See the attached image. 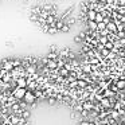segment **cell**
I'll return each mask as SVG.
<instances>
[{
    "instance_id": "6da1fadb",
    "label": "cell",
    "mask_w": 125,
    "mask_h": 125,
    "mask_svg": "<svg viewBox=\"0 0 125 125\" xmlns=\"http://www.w3.org/2000/svg\"><path fill=\"white\" fill-rule=\"evenodd\" d=\"M26 93H27V87H16L14 90V93H12V95L15 97V100L20 101V100H23Z\"/></svg>"
},
{
    "instance_id": "7a4b0ae2",
    "label": "cell",
    "mask_w": 125,
    "mask_h": 125,
    "mask_svg": "<svg viewBox=\"0 0 125 125\" xmlns=\"http://www.w3.org/2000/svg\"><path fill=\"white\" fill-rule=\"evenodd\" d=\"M35 100L36 98H35V95H34V93L28 92V90H27V93L24 94V97H23V101H24L26 104H30V105L35 102Z\"/></svg>"
},
{
    "instance_id": "3957f363",
    "label": "cell",
    "mask_w": 125,
    "mask_h": 125,
    "mask_svg": "<svg viewBox=\"0 0 125 125\" xmlns=\"http://www.w3.org/2000/svg\"><path fill=\"white\" fill-rule=\"evenodd\" d=\"M82 109H85V110H87V112H92L93 109H94V104H93L92 101H85V102L82 104Z\"/></svg>"
},
{
    "instance_id": "277c9868",
    "label": "cell",
    "mask_w": 125,
    "mask_h": 125,
    "mask_svg": "<svg viewBox=\"0 0 125 125\" xmlns=\"http://www.w3.org/2000/svg\"><path fill=\"white\" fill-rule=\"evenodd\" d=\"M3 69L6 71H8V70H14V66H12V61H6L4 59L3 61Z\"/></svg>"
},
{
    "instance_id": "5b68a950",
    "label": "cell",
    "mask_w": 125,
    "mask_h": 125,
    "mask_svg": "<svg viewBox=\"0 0 125 125\" xmlns=\"http://www.w3.org/2000/svg\"><path fill=\"white\" fill-rule=\"evenodd\" d=\"M26 86H27V79H26V77L18 78V87H26Z\"/></svg>"
},
{
    "instance_id": "8992f818",
    "label": "cell",
    "mask_w": 125,
    "mask_h": 125,
    "mask_svg": "<svg viewBox=\"0 0 125 125\" xmlns=\"http://www.w3.org/2000/svg\"><path fill=\"white\" fill-rule=\"evenodd\" d=\"M95 14H97V12L94 11V10H89V11L86 12V18L89 20H93V22H94V19H95Z\"/></svg>"
},
{
    "instance_id": "52a82bcc",
    "label": "cell",
    "mask_w": 125,
    "mask_h": 125,
    "mask_svg": "<svg viewBox=\"0 0 125 125\" xmlns=\"http://www.w3.org/2000/svg\"><path fill=\"white\" fill-rule=\"evenodd\" d=\"M114 85L117 86V89L121 90V89H125V79H118V81L113 82Z\"/></svg>"
},
{
    "instance_id": "ba28073f",
    "label": "cell",
    "mask_w": 125,
    "mask_h": 125,
    "mask_svg": "<svg viewBox=\"0 0 125 125\" xmlns=\"http://www.w3.org/2000/svg\"><path fill=\"white\" fill-rule=\"evenodd\" d=\"M26 73H27V74H31V75H32V74H35V73H36V65L27 66V67H26Z\"/></svg>"
},
{
    "instance_id": "9c48e42d",
    "label": "cell",
    "mask_w": 125,
    "mask_h": 125,
    "mask_svg": "<svg viewBox=\"0 0 125 125\" xmlns=\"http://www.w3.org/2000/svg\"><path fill=\"white\" fill-rule=\"evenodd\" d=\"M106 28H108V31H109V32H116V31H117V26L114 24L113 22L108 23V24H106Z\"/></svg>"
},
{
    "instance_id": "30bf717a",
    "label": "cell",
    "mask_w": 125,
    "mask_h": 125,
    "mask_svg": "<svg viewBox=\"0 0 125 125\" xmlns=\"http://www.w3.org/2000/svg\"><path fill=\"white\" fill-rule=\"evenodd\" d=\"M101 106H102V108H110L112 106L110 100H109V98H102V100H101Z\"/></svg>"
},
{
    "instance_id": "8fae6325",
    "label": "cell",
    "mask_w": 125,
    "mask_h": 125,
    "mask_svg": "<svg viewBox=\"0 0 125 125\" xmlns=\"http://www.w3.org/2000/svg\"><path fill=\"white\" fill-rule=\"evenodd\" d=\"M113 95H114V93L112 92L109 87H106L105 92H104V98H110V97H113Z\"/></svg>"
},
{
    "instance_id": "7c38bea8",
    "label": "cell",
    "mask_w": 125,
    "mask_h": 125,
    "mask_svg": "<svg viewBox=\"0 0 125 125\" xmlns=\"http://www.w3.org/2000/svg\"><path fill=\"white\" fill-rule=\"evenodd\" d=\"M110 118L112 120H114V121H118V118H120V113L117 110H112L110 112Z\"/></svg>"
},
{
    "instance_id": "4fadbf2b",
    "label": "cell",
    "mask_w": 125,
    "mask_h": 125,
    "mask_svg": "<svg viewBox=\"0 0 125 125\" xmlns=\"http://www.w3.org/2000/svg\"><path fill=\"white\" fill-rule=\"evenodd\" d=\"M77 86L83 89V87L87 86V81H83V79H77Z\"/></svg>"
},
{
    "instance_id": "5bb4252c",
    "label": "cell",
    "mask_w": 125,
    "mask_h": 125,
    "mask_svg": "<svg viewBox=\"0 0 125 125\" xmlns=\"http://www.w3.org/2000/svg\"><path fill=\"white\" fill-rule=\"evenodd\" d=\"M87 24H89L90 31H97V23H95V22H93V20H89V22H87Z\"/></svg>"
},
{
    "instance_id": "9a60e30c",
    "label": "cell",
    "mask_w": 125,
    "mask_h": 125,
    "mask_svg": "<svg viewBox=\"0 0 125 125\" xmlns=\"http://www.w3.org/2000/svg\"><path fill=\"white\" fill-rule=\"evenodd\" d=\"M94 22H95V23H101V22H104V15L101 14V12H97V14H95V19H94Z\"/></svg>"
},
{
    "instance_id": "2e32d148",
    "label": "cell",
    "mask_w": 125,
    "mask_h": 125,
    "mask_svg": "<svg viewBox=\"0 0 125 125\" xmlns=\"http://www.w3.org/2000/svg\"><path fill=\"white\" fill-rule=\"evenodd\" d=\"M47 69H57V61H51L49 59V63H47Z\"/></svg>"
},
{
    "instance_id": "e0dca14e",
    "label": "cell",
    "mask_w": 125,
    "mask_h": 125,
    "mask_svg": "<svg viewBox=\"0 0 125 125\" xmlns=\"http://www.w3.org/2000/svg\"><path fill=\"white\" fill-rule=\"evenodd\" d=\"M104 47H105L106 50H109V51H112V50L114 49V43H113V42H109V41H108L105 44H104Z\"/></svg>"
},
{
    "instance_id": "ac0fdd59",
    "label": "cell",
    "mask_w": 125,
    "mask_h": 125,
    "mask_svg": "<svg viewBox=\"0 0 125 125\" xmlns=\"http://www.w3.org/2000/svg\"><path fill=\"white\" fill-rule=\"evenodd\" d=\"M106 28V24L104 22H101V23H97V31L100 32V31H102V30H105Z\"/></svg>"
},
{
    "instance_id": "d6986e66",
    "label": "cell",
    "mask_w": 125,
    "mask_h": 125,
    "mask_svg": "<svg viewBox=\"0 0 125 125\" xmlns=\"http://www.w3.org/2000/svg\"><path fill=\"white\" fill-rule=\"evenodd\" d=\"M108 116H109V113H108V112H101V113L98 114L97 120H104V118H106Z\"/></svg>"
},
{
    "instance_id": "ffe728a7",
    "label": "cell",
    "mask_w": 125,
    "mask_h": 125,
    "mask_svg": "<svg viewBox=\"0 0 125 125\" xmlns=\"http://www.w3.org/2000/svg\"><path fill=\"white\" fill-rule=\"evenodd\" d=\"M30 116H31V114H30V112H28V110H23L22 112V118L28 120V118H30Z\"/></svg>"
},
{
    "instance_id": "44dd1931",
    "label": "cell",
    "mask_w": 125,
    "mask_h": 125,
    "mask_svg": "<svg viewBox=\"0 0 125 125\" xmlns=\"http://www.w3.org/2000/svg\"><path fill=\"white\" fill-rule=\"evenodd\" d=\"M47 59H51V61H57V52H50L49 55H47Z\"/></svg>"
},
{
    "instance_id": "7402d4cb",
    "label": "cell",
    "mask_w": 125,
    "mask_h": 125,
    "mask_svg": "<svg viewBox=\"0 0 125 125\" xmlns=\"http://www.w3.org/2000/svg\"><path fill=\"white\" fill-rule=\"evenodd\" d=\"M46 23H47V24H49V26H51L52 23H55V22H54V18H52L51 15H49V16L46 18Z\"/></svg>"
},
{
    "instance_id": "603a6c76",
    "label": "cell",
    "mask_w": 125,
    "mask_h": 125,
    "mask_svg": "<svg viewBox=\"0 0 125 125\" xmlns=\"http://www.w3.org/2000/svg\"><path fill=\"white\" fill-rule=\"evenodd\" d=\"M20 65H22V61L20 59H14L12 61V66H14V67H19Z\"/></svg>"
},
{
    "instance_id": "cb8c5ba5",
    "label": "cell",
    "mask_w": 125,
    "mask_h": 125,
    "mask_svg": "<svg viewBox=\"0 0 125 125\" xmlns=\"http://www.w3.org/2000/svg\"><path fill=\"white\" fill-rule=\"evenodd\" d=\"M109 31H108V28H105V30H102V31H100V35L101 36H106V38H109Z\"/></svg>"
},
{
    "instance_id": "d4e9b609",
    "label": "cell",
    "mask_w": 125,
    "mask_h": 125,
    "mask_svg": "<svg viewBox=\"0 0 125 125\" xmlns=\"http://www.w3.org/2000/svg\"><path fill=\"white\" fill-rule=\"evenodd\" d=\"M69 74H70V73H69V70H66L65 67L61 69V75H63V77H69Z\"/></svg>"
},
{
    "instance_id": "484cf974",
    "label": "cell",
    "mask_w": 125,
    "mask_h": 125,
    "mask_svg": "<svg viewBox=\"0 0 125 125\" xmlns=\"http://www.w3.org/2000/svg\"><path fill=\"white\" fill-rule=\"evenodd\" d=\"M61 31H62V32H69V31H70V26H69V24H63V27L61 28Z\"/></svg>"
},
{
    "instance_id": "4316f807",
    "label": "cell",
    "mask_w": 125,
    "mask_h": 125,
    "mask_svg": "<svg viewBox=\"0 0 125 125\" xmlns=\"http://www.w3.org/2000/svg\"><path fill=\"white\" fill-rule=\"evenodd\" d=\"M109 52H110V51H109V50H106L105 47H104V49L101 50V55H102V57H108V55H109Z\"/></svg>"
},
{
    "instance_id": "83f0119b",
    "label": "cell",
    "mask_w": 125,
    "mask_h": 125,
    "mask_svg": "<svg viewBox=\"0 0 125 125\" xmlns=\"http://www.w3.org/2000/svg\"><path fill=\"white\" fill-rule=\"evenodd\" d=\"M47 32H49V34H51V35H54V34H57V32H58V30H57L55 27H50Z\"/></svg>"
},
{
    "instance_id": "f1b7e54d",
    "label": "cell",
    "mask_w": 125,
    "mask_h": 125,
    "mask_svg": "<svg viewBox=\"0 0 125 125\" xmlns=\"http://www.w3.org/2000/svg\"><path fill=\"white\" fill-rule=\"evenodd\" d=\"M109 86H110V90L114 93V94H116V93H118V89H117V86H116L114 83H113V85H109Z\"/></svg>"
},
{
    "instance_id": "f546056e",
    "label": "cell",
    "mask_w": 125,
    "mask_h": 125,
    "mask_svg": "<svg viewBox=\"0 0 125 125\" xmlns=\"http://www.w3.org/2000/svg\"><path fill=\"white\" fill-rule=\"evenodd\" d=\"M89 113H90V112L85 110V109H82V110H81V116L85 117V118H86V117H89Z\"/></svg>"
},
{
    "instance_id": "4dcf8cb0",
    "label": "cell",
    "mask_w": 125,
    "mask_h": 125,
    "mask_svg": "<svg viewBox=\"0 0 125 125\" xmlns=\"http://www.w3.org/2000/svg\"><path fill=\"white\" fill-rule=\"evenodd\" d=\"M83 73H92V66H90V65L85 66V67H83Z\"/></svg>"
},
{
    "instance_id": "1f68e13d",
    "label": "cell",
    "mask_w": 125,
    "mask_h": 125,
    "mask_svg": "<svg viewBox=\"0 0 125 125\" xmlns=\"http://www.w3.org/2000/svg\"><path fill=\"white\" fill-rule=\"evenodd\" d=\"M43 92H41V90H36L35 93H34V95H35V98H38V97H43V94H42Z\"/></svg>"
},
{
    "instance_id": "d6a6232c",
    "label": "cell",
    "mask_w": 125,
    "mask_h": 125,
    "mask_svg": "<svg viewBox=\"0 0 125 125\" xmlns=\"http://www.w3.org/2000/svg\"><path fill=\"white\" fill-rule=\"evenodd\" d=\"M117 35H118V38L124 39L125 38V31H118V32H117Z\"/></svg>"
},
{
    "instance_id": "836d02e7",
    "label": "cell",
    "mask_w": 125,
    "mask_h": 125,
    "mask_svg": "<svg viewBox=\"0 0 125 125\" xmlns=\"http://www.w3.org/2000/svg\"><path fill=\"white\" fill-rule=\"evenodd\" d=\"M124 27H125V26L121 24V23H120V24H117V32H118V31H124Z\"/></svg>"
},
{
    "instance_id": "e575fe53",
    "label": "cell",
    "mask_w": 125,
    "mask_h": 125,
    "mask_svg": "<svg viewBox=\"0 0 125 125\" xmlns=\"http://www.w3.org/2000/svg\"><path fill=\"white\" fill-rule=\"evenodd\" d=\"M38 19H39V15H31V20L32 22H38Z\"/></svg>"
},
{
    "instance_id": "d590c367",
    "label": "cell",
    "mask_w": 125,
    "mask_h": 125,
    "mask_svg": "<svg viewBox=\"0 0 125 125\" xmlns=\"http://www.w3.org/2000/svg\"><path fill=\"white\" fill-rule=\"evenodd\" d=\"M114 54H116V52H109V55H108V57H106V58H108V59H112V58H114V57H116V55H114Z\"/></svg>"
},
{
    "instance_id": "8d00e7d4",
    "label": "cell",
    "mask_w": 125,
    "mask_h": 125,
    "mask_svg": "<svg viewBox=\"0 0 125 125\" xmlns=\"http://www.w3.org/2000/svg\"><path fill=\"white\" fill-rule=\"evenodd\" d=\"M49 104H50V105H54V104H55V98L50 97V98H49Z\"/></svg>"
},
{
    "instance_id": "74e56055",
    "label": "cell",
    "mask_w": 125,
    "mask_h": 125,
    "mask_svg": "<svg viewBox=\"0 0 125 125\" xmlns=\"http://www.w3.org/2000/svg\"><path fill=\"white\" fill-rule=\"evenodd\" d=\"M79 38H81V39H83V38H86V32H83V31H82V32H79Z\"/></svg>"
},
{
    "instance_id": "f35d334b",
    "label": "cell",
    "mask_w": 125,
    "mask_h": 125,
    "mask_svg": "<svg viewBox=\"0 0 125 125\" xmlns=\"http://www.w3.org/2000/svg\"><path fill=\"white\" fill-rule=\"evenodd\" d=\"M41 61H42V65L47 66V63H49V59H47V58H43V59H41Z\"/></svg>"
},
{
    "instance_id": "ab89813d",
    "label": "cell",
    "mask_w": 125,
    "mask_h": 125,
    "mask_svg": "<svg viewBox=\"0 0 125 125\" xmlns=\"http://www.w3.org/2000/svg\"><path fill=\"white\" fill-rule=\"evenodd\" d=\"M114 3H116V0H106V4H109V6H112Z\"/></svg>"
},
{
    "instance_id": "60d3db41",
    "label": "cell",
    "mask_w": 125,
    "mask_h": 125,
    "mask_svg": "<svg viewBox=\"0 0 125 125\" xmlns=\"http://www.w3.org/2000/svg\"><path fill=\"white\" fill-rule=\"evenodd\" d=\"M81 41H82V39L79 38V36H74V42H77V43H79Z\"/></svg>"
},
{
    "instance_id": "b9f144b4",
    "label": "cell",
    "mask_w": 125,
    "mask_h": 125,
    "mask_svg": "<svg viewBox=\"0 0 125 125\" xmlns=\"http://www.w3.org/2000/svg\"><path fill=\"white\" fill-rule=\"evenodd\" d=\"M44 10H47V11H49V10H52V6H51V4H46Z\"/></svg>"
},
{
    "instance_id": "7bdbcfd3",
    "label": "cell",
    "mask_w": 125,
    "mask_h": 125,
    "mask_svg": "<svg viewBox=\"0 0 125 125\" xmlns=\"http://www.w3.org/2000/svg\"><path fill=\"white\" fill-rule=\"evenodd\" d=\"M79 125H89V121H86V120H83V121H81V124Z\"/></svg>"
},
{
    "instance_id": "ee69618b",
    "label": "cell",
    "mask_w": 125,
    "mask_h": 125,
    "mask_svg": "<svg viewBox=\"0 0 125 125\" xmlns=\"http://www.w3.org/2000/svg\"><path fill=\"white\" fill-rule=\"evenodd\" d=\"M94 1H97V3L100 1L101 4H105V3H106V0H94Z\"/></svg>"
},
{
    "instance_id": "f6af8a7d",
    "label": "cell",
    "mask_w": 125,
    "mask_h": 125,
    "mask_svg": "<svg viewBox=\"0 0 125 125\" xmlns=\"http://www.w3.org/2000/svg\"><path fill=\"white\" fill-rule=\"evenodd\" d=\"M89 125H97V124H95V122H90L89 121Z\"/></svg>"
},
{
    "instance_id": "bcb514c9",
    "label": "cell",
    "mask_w": 125,
    "mask_h": 125,
    "mask_svg": "<svg viewBox=\"0 0 125 125\" xmlns=\"http://www.w3.org/2000/svg\"><path fill=\"white\" fill-rule=\"evenodd\" d=\"M1 110H3V106H1V104H0V113H1Z\"/></svg>"
},
{
    "instance_id": "7dc6e473",
    "label": "cell",
    "mask_w": 125,
    "mask_h": 125,
    "mask_svg": "<svg viewBox=\"0 0 125 125\" xmlns=\"http://www.w3.org/2000/svg\"><path fill=\"white\" fill-rule=\"evenodd\" d=\"M118 125H124V124H118Z\"/></svg>"
},
{
    "instance_id": "c3c4849f",
    "label": "cell",
    "mask_w": 125,
    "mask_h": 125,
    "mask_svg": "<svg viewBox=\"0 0 125 125\" xmlns=\"http://www.w3.org/2000/svg\"><path fill=\"white\" fill-rule=\"evenodd\" d=\"M124 26H125V24H124ZM124 31H125V27H124Z\"/></svg>"
},
{
    "instance_id": "681fc988",
    "label": "cell",
    "mask_w": 125,
    "mask_h": 125,
    "mask_svg": "<svg viewBox=\"0 0 125 125\" xmlns=\"http://www.w3.org/2000/svg\"><path fill=\"white\" fill-rule=\"evenodd\" d=\"M124 113H125V109H124Z\"/></svg>"
}]
</instances>
